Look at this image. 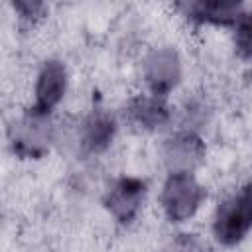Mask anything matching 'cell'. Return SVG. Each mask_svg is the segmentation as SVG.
Returning a JSON list of instances; mask_svg holds the SVG:
<instances>
[{
  "label": "cell",
  "mask_w": 252,
  "mask_h": 252,
  "mask_svg": "<svg viewBox=\"0 0 252 252\" xmlns=\"http://www.w3.org/2000/svg\"><path fill=\"white\" fill-rule=\"evenodd\" d=\"M55 142L57 124L53 114L41 112L33 106H28L18 116H14L8 126V146L14 156L22 159L45 158Z\"/></svg>",
  "instance_id": "6da1fadb"
},
{
  "label": "cell",
  "mask_w": 252,
  "mask_h": 252,
  "mask_svg": "<svg viewBox=\"0 0 252 252\" xmlns=\"http://www.w3.org/2000/svg\"><path fill=\"white\" fill-rule=\"evenodd\" d=\"M207 199V189L195 173H167L159 189V209L167 222H189Z\"/></svg>",
  "instance_id": "7a4b0ae2"
},
{
  "label": "cell",
  "mask_w": 252,
  "mask_h": 252,
  "mask_svg": "<svg viewBox=\"0 0 252 252\" xmlns=\"http://www.w3.org/2000/svg\"><path fill=\"white\" fill-rule=\"evenodd\" d=\"M140 77L146 93L167 98L183 81L181 53L171 45H158L146 51L140 63Z\"/></svg>",
  "instance_id": "3957f363"
},
{
  "label": "cell",
  "mask_w": 252,
  "mask_h": 252,
  "mask_svg": "<svg viewBox=\"0 0 252 252\" xmlns=\"http://www.w3.org/2000/svg\"><path fill=\"white\" fill-rule=\"evenodd\" d=\"M207 158V144L201 132L177 128L159 144V159L167 173H195Z\"/></svg>",
  "instance_id": "277c9868"
},
{
  "label": "cell",
  "mask_w": 252,
  "mask_h": 252,
  "mask_svg": "<svg viewBox=\"0 0 252 252\" xmlns=\"http://www.w3.org/2000/svg\"><path fill=\"white\" fill-rule=\"evenodd\" d=\"M148 201V183L136 175H120L112 179L102 195V207L122 226H130Z\"/></svg>",
  "instance_id": "5b68a950"
},
{
  "label": "cell",
  "mask_w": 252,
  "mask_h": 252,
  "mask_svg": "<svg viewBox=\"0 0 252 252\" xmlns=\"http://www.w3.org/2000/svg\"><path fill=\"white\" fill-rule=\"evenodd\" d=\"M118 134L116 116L102 106H93L77 124L75 142L81 154L85 156H100L114 144Z\"/></svg>",
  "instance_id": "8992f818"
},
{
  "label": "cell",
  "mask_w": 252,
  "mask_h": 252,
  "mask_svg": "<svg viewBox=\"0 0 252 252\" xmlns=\"http://www.w3.org/2000/svg\"><path fill=\"white\" fill-rule=\"evenodd\" d=\"M173 108L167 104V98L152 94V93H138L134 94L124 106V120L130 128L144 134H154L165 130L173 122Z\"/></svg>",
  "instance_id": "52a82bcc"
},
{
  "label": "cell",
  "mask_w": 252,
  "mask_h": 252,
  "mask_svg": "<svg viewBox=\"0 0 252 252\" xmlns=\"http://www.w3.org/2000/svg\"><path fill=\"white\" fill-rule=\"evenodd\" d=\"M69 91V71L61 59H45L33 79V108L53 114Z\"/></svg>",
  "instance_id": "ba28073f"
},
{
  "label": "cell",
  "mask_w": 252,
  "mask_h": 252,
  "mask_svg": "<svg viewBox=\"0 0 252 252\" xmlns=\"http://www.w3.org/2000/svg\"><path fill=\"white\" fill-rule=\"evenodd\" d=\"M250 230H252V224L242 205L238 203L236 195L222 199L215 207L213 217H211V234L217 244L224 248L238 246L248 236Z\"/></svg>",
  "instance_id": "9c48e42d"
},
{
  "label": "cell",
  "mask_w": 252,
  "mask_h": 252,
  "mask_svg": "<svg viewBox=\"0 0 252 252\" xmlns=\"http://www.w3.org/2000/svg\"><path fill=\"white\" fill-rule=\"evenodd\" d=\"M175 10L195 26L232 28L246 6L232 0H189L175 4Z\"/></svg>",
  "instance_id": "30bf717a"
},
{
  "label": "cell",
  "mask_w": 252,
  "mask_h": 252,
  "mask_svg": "<svg viewBox=\"0 0 252 252\" xmlns=\"http://www.w3.org/2000/svg\"><path fill=\"white\" fill-rule=\"evenodd\" d=\"M232 30V49L244 63H252V10L246 8Z\"/></svg>",
  "instance_id": "8fae6325"
},
{
  "label": "cell",
  "mask_w": 252,
  "mask_h": 252,
  "mask_svg": "<svg viewBox=\"0 0 252 252\" xmlns=\"http://www.w3.org/2000/svg\"><path fill=\"white\" fill-rule=\"evenodd\" d=\"M209 116H211V106L207 104V100L193 96V98L185 100L181 106V118H183L181 128L199 132V128L209 122Z\"/></svg>",
  "instance_id": "7c38bea8"
},
{
  "label": "cell",
  "mask_w": 252,
  "mask_h": 252,
  "mask_svg": "<svg viewBox=\"0 0 252 252\" xmlns=\"http://www.w3.org/2000/svg\"><path fill=\"white\" fill-rule=\"evenodd\" d=\"M163 252H213V246L199 234L179 232L167 242Z\"/></svg>",
  "instance_id": "4fadbf2b"
},
{
  "label": "cell",
  "mask_w": 252,
  "mask_h": 252,
  "mask_svg": "<svg viewBox=\"0 0 252 252\" xmlns=\"http://www.w3.org/2000/svg\"><path fill=\"white\" fill-rule=\"evenodd\" d=\"M12 10L20 22V26H33L35 22H39L45 12H47V4L39 2V0H16L12 2Z\"/></svg>",
  "instance_id": "5bb4252c"
},
{
  "label": "cell",
  "mask_w": 252,
  "mask_h": 252,
  "mask_svg": "<svg viewBox=\"0 0 252 252\" xmlns=\"http://www.w3.org/2000/svg\"><path fill=\"white\" fill-rule=\"evenodd\" d=\"M236 199H238V203L242 205V209H244V213H246V217H248V220H250V224H252V181H248V183L236 193Z\"/></svg>",
  "instance_id": "9a60e30c"
}]
</instances>
